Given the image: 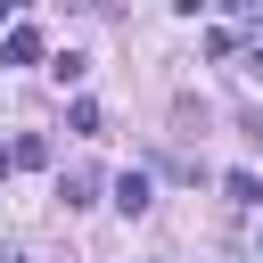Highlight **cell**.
<instances>
[{
	"instance_id": "cell-5",
	"label": "cell",
	"mask_w": 263,
	"mask_h": 263,
	"mask_svg": "<svg viewBox=\"0 0 263 263\" xmlns=\"http://www.w3.org/2000/svg\"><path fill=\"white\" fill-rule=\"evenodd\" d=\"M8 164H49V140H33V132H25V140L8 148Z\"/></svg>"
},
{
	"instance_id": "cell-2",
	"label": "cell",
	"mask_w": 263,
	"mask_h": 263,
	"mask_svg": "<svg viewBox=\"0 0 263 263\" xmlns=\"http://www.w3.org/2000/svg\"><path fill=\"white\" fill-rule=\"evenodd\" d=\"M148 197H156V189H148V173H140V164H132V173H115V205H123V214H148Z\"/></svg>"
},
{
	"instance_id": "cell-7",
	"label": "cell",
	"mask_w": 263,
	"mask_h": 263,
	"mask_svg": "<svg viewBox=\"0 0 263 263\" xmlns=\"http://www.w3.org/2000/svg\"><path fill=\"white\" fill-rule=\"evenodd\" d=\"M0 263H41V255H25V247H16V255H0Z\"/></svg>"
},
{
	"instance_id": "cell-6",
	"label": "cell",
	"mask_w": 263,
	"mask_h": 263,
	"mask_svg": "<svg viewBox=\"0 0 263 263\" xmlns=\"http://www.w3.org/2000/svg\"><path fill=\"white\" fill-rule=\"evenodd\" d=\"M8 25H16V8H8V0H0V33H8Z\"/></svg>"
},
{
	"instance_id": "cell-8",
	"label": "cell",
	"mask_w": 263,
	"mask_h": 263,
	"mask_svg": "<svg viewBox=\"0 0 263 263\" xmlns=\"http://www.w3.org/2000/svg\"><path fill=\"white\" fill-rule=\"evenodd\" d=\"M8 173H16V164H8V148H0V181H8Z\"/></svg>"
},
{
	"instance_id": "cell-4",
	"label": "cell",
	"mask_w": 263,
	"mask_h": 263,
	"mask_svg": "<svg viewBox=\"0 0 263 263\" xmlns=\"http://www.w3.org/2000/svg\"><path fill=\"white\" fill-rule=\"evenodd\" d=\"M222 189H230L238 205H263V181H255V173H222Z\"/></svg>"
},
{
	"instance_id": "cell-9",
	"label": "cell",
	"mask_w": 263,
	"mask_h": 263,
	"mask_svg": "<svg viewBox=\"0 0 263 263\" xmlns=\"http://www.w3.org/2000/svg\"><path fill=\"white\" fill-rule=\"evenodd\" d=\"M255 74H263V41H255Z\"/></svg>"
},
{
	"instance_id": "cell-3",
	"label": "cell",
	"mask_w": 263,
	"mask_h": 263,
	"mask_svg": "<svg viewBox=\"0 0 263 263\" xmlns=\"http://www.w3.org/2000/svg\"><path fill=\"white\" fill-rule=\"evenodd\" d=\"M0 58H8V66H33V58H41V33H33V25H8Z\"/></svg>"
},
{
	"instance_id": "cell-1",
	"label": "cell",
	"mask_w": 263,
	"mask_h": 263,
	"mask_svg": "<svg viewBox=\"0 0 263 263\" xmlns=\"http://www.w3.org/2000/svg\"><path fill=\"white\" fill-rule=\"evenodd\" d=\"M58 197H66V205H90V197H99V173H90V164H66V173H58Z\"/></svg>"
}]
</instances>
